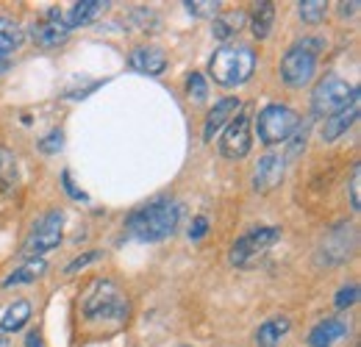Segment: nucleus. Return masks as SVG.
Wrapping results in <instances>:
<instances>
[{"label":"nucleus","instance_id":"f257e3e1","mask_svg":"<svg viewBox=\"0 0 361 347\" xmlns=\"http://www.w3.org/2000/svg\"><path fill=\"white\" fill-rule=\"evenodd\" d=\"M180 222V203L173 197H156L145 206L134 209L128 219H126V228L128 233L134 236L136 242H164L176 233Z\"/></svg>","mask_w":361,"mask_h":347},{"label":"nucleus","instance_id":"f03ea898","mask_svg":"<svg viewBox=\"0 0 361 347\" xmlns=\"http://www.w3.org/2000/svg\"><path fill=\"white\" fill-rule=\"evenodd\" d=\"M81 317L87 322H109V325H123L131 314L128 295L111 281V278H94L81 292Z\"/></svg>","mask_w":361,"mask_h":347},{"label":"nucleus","instance_id":"7ed1b4c3","mask_svg":"<svg viewBox=\"0 0 361 347\" xmlns=\"http://www.w3.org/2000/svg\"><path fill=\"white\" fill-rule=\"evenodd\" d=\"M209 73L220 87H242L256 73V50L250 44L226 42L214 50L209 61Z\"/></svg>","mask_w":361,"mask_h":347},{"label":"nucleus","instance_id":"20e7f679","mask_svg":"<svg viewBox=\"0 0 361 347\" xmlns=\"http://www.w3.org/2000/svg\"><path fill=\"white\" fill-rule=\"evenodd\" d=\"M325 47L319 37H306L303 42L292 44L281 59V78L292 89H303L312 84L317 73V56Z\"/></svg>","mask_w":361,"mask_h":347},{"label":"nucleus","instance_id":"39448f33","mask_svg":"<svg viewBox=\"0 0 361 347\" xmlns=\"http://www.w3.org/2000/svg\"><path fill=\"white\" fill-rule=\"evenodd\" d=\"M281 239V228L278 225H253L250 231H245L233 248H231V264L236 269H250L259 259H264L270 253V248Z\"/></svg>","mask_w":361,"mask_h":347},{"label":"nucleus","instance_id":"423d86ee","mask_svg":"<svg viewBox=\"0 0 361 347\" xmlns=\"http://www.w3.org/2000/svg\"><path fill=\"white\" fill-rule=\"evenodd\" d=\"M300 126V117L289 109V106H283V103H270V106H264L262 111H259V117H256V133H259V142L262 145H283L295 128Z\"/></svg>","mask_w":361,"mask_h":347},{"label":"nucleus","instance_id":"0eeeda50","mask_svg":"<svg viewBox=\"0 0 361 347\" xmlns=\"http://www.w3.org/2000/svg\"><path fill=\"white\" fill-rule=\"evenodd\" d=\"M64 236V214L61 212H47L42 217L31 225V233L23 242V256L28 259H42L45 253L56 250L61 245Z\"/></svg>","mask_w":361,"mask_h":347},{"label":"nucleus","instance_id":"6e6552de","mask_svg":"<svg viewBox=\"0 0 361 347\" xmlns=\"http://www.w3.org/2000/svg\"><path fill=\"white\" fill-rule=\"evenodd\" d=\"M356 87H350L345 78L339 75H325L312 92V114L319 120H328L331 114H336L339 109L348 106V100L353 97Z\"/></svg>","mask_w":361,"mask_h":347},{"label":"nucleus","instance_id":"1a4fd4ad","mask_svg":"<svg viewBox=\"0 0 361 347\" xmlns=\"http://www.w3.org/2000/svg\"><path fill=\"white\" fill-rule=\"evenodd\" d=\"M250 147H253V120H250V111L242 106L223 130L220 153L231 162H239L250 153Z\"/></svg>","mask_w":361,"mask_h":347},{"label":"nucleus","instance_id":"9d476101","mask_svg":"<svg viewBox=\"0 0 361 347\" xmlns=\"http://www.w3.org/2000/svg\"><path fill=\"white\" fill-rule=\"evenodd\" d=\"M353 248H356V231H353L350 222H342V225H336L325 236V242H322V259H325V264H339V261H345L353 253Z\"/></svg>","mask_w":361,"mask_h":347},{"label":"nucleus","instance_id":"9b49d317","mask_svg":"<svg viewBox=\"0 0 361 347\" xmlns=\"http://www.w3.org/2000/svg\"><path fill=\"white\" fill-rule=\"evenodd\" d=\"M359 114H361V95H359V87H356L353 97L348 100V106L339 109L336 114H331V117L322 123V139H325V142H336L339 136H345L348 130L356 126Z\"/></svg>","mask_w":361,"mask_h":347},{"label":"nucleus","instance_id":"f8f14e48","mask_svg":"<svg viewBox=\"0 0 361 347\" xmlns=\"http://www.w3.org/2000/svg\"><path fill=\"white\" fill-rule=\"evenodd\" d=\"M283 173H286V162L281 153H267L259 159L256 170H253V189L259 195H267L272 192L281 181H283Z\"/></svg>","mask_w":361,"mask_h":347},{"label":"nucleus","instance_id":"ddd939ff","mask_svg":"<svg viewBox=\"0 0 361 347\" xmlns=\"http://www.w3.org/2000/svg\"><path fill=\"white\" fill-rule=\"evenodd\" d=\"M31 37H34V42L39 44V47H56V44L64 42L70 37V31L61 23V8H47L45 17L34 23Z\"/></svg>","mask_w":361,"mask_h":347},{"label":"nucleus","instance_id":"4468645a","mask_svg":"<svg viewBox=\"0 0 361 347\" xmlns=\"http://www.w3.org/2000/svg\"><path fill=\"white\" fill-rule=\"evenodd\" d=\"M348 336V322L339 317H325L309 331V347H334Z\"/></svg>","mask_w":361,"mask_h":347},{"label":"nucleus","instance_id":"2eb2a0df","mask_svg":"<svg viewBox=\"0 0 361 347\" xmlns=\"http://www.w3.org/2000/svg\"><path fill=\"white\" fill-rule=\"evenodd\" d=\"M239 109H242L239 97H226V100L214 103V109L209 111V117H206V123H203V142H214L217 133L233 120V114H236Z\"/></svg>","mask_w":361,"mask_h":347},{"label":"nucleus","instance_id":"dca6fc26","mask_svg":"<svg viewBox=\"0 0 361 347\" xmlns=\"http://www.w3.org/2000/svg\"><path fill=\"white\" fill-rule=\"evenodd\" d=\"M128 64L142 75H161L167 70V56L159 47H136L128 56Z\"/></svg>","mask_w":361,"mask_h":347},{"label":"nucleus","instance_id":"f3484780","mask_svg":"<svg viewBox=\"0 0 361 347\" xmlns=\"http://www.w3.org/2000/svg\"><path fill=\"white\" fill-rule=\"evenodd\" d=\"M106 6H109V3H103V0H78V3H73L70 8L61 11V23H64L67 31L81 28V25H90L92 20H94Z\"/></svg>","mask_w":361,"mask_h":347},{"label":"nucleus","instance_id":"a211bd4d","mask_svg":"<svg viewBox=\"0 0 361 347\" xmlns=\"http://www.w3.org/2000/svg\"><path fill=\"white\" fill-rule=\"evenodd\" d=\"M20 44H23V28L8 17H0V75L8 70L11 56L14 50H20Z\"/></svg>","mask_w":361,"mask_h":347},{"label":"nucleus","instance_id":"6ab92c4d","mask_svg":"<svg viewBox=\"0 0 361 347\" xmlns=\"http://www.w3.org/2000/svg\"><path fill=\"white\" fill-rule=\"evenodd\" d=\"M272 23H275V3L272 0H259L250 8V31L256 39H267L272 34Z\"/></svg>","mask_w":361,"mask_h":347},{"label":"nucleus","instance_id":"aec40b11","mask_svg":"<svg viewBox=\"0 0 361 347\" xmlns=\"http://www.w3.org/2000/svg\"><path fill=\"white\" fill-rule=\"evenodd\" d=\"M289 331H292L289 317H272V319H267V322H262V325H259V331H256V345L259 347H278L281 345V339H283Z\"/></svg>","mask_w":361,"mask_h":347},{"label":"nucleus","instance_id":"412c9836","mask_svg":"<svg viewBox=\"0 0 361 347\" xmlns=\"http://www.w3.org/2000/svg\"><path fill=\"white\" fill-rule=\"evenodd\" d=\"M28 319H31V303L28 300H14L0 317V334H17L28 325Z\"/></svg>","mask_w":361,"mask_h":347},{"label":"nucleus","instance_id":"4be33fe9","mask_svg":"<svg viewBox=\"0 0 361 347\" xmlns=\"http://www.w3.org/2000/svg\"><path fill=\"white\" fill-rule=\"evenodd\" d=\"M47 269L45 259H28L23 267H17L11 275H6L3 278V286L8 289V286H23V284H34L37 278H42Z\"/></svg>","mask_w":361,"mask_h":347},{"label":"nucleus","instance_id":"5701e85b","mask_svg":"<svg viewBox=\"0 0 361 347\" xmlns=\"http://www.w3.org/2000/svg\"><path fill=\"white\" fill-rule=\"evenodd\" d=\"M242 23H245V14L242 11H226V14H217L214 20H212V34L217 37V39H231V37H236L239 31H242Z\"/></svg>","mask_w":361,"mask_h":347},{"label":"nucleus","instance_id":"b1692460","mask_svg":"<svg viewBox=\"0 0 361 347\" xmlns=\"http://www.w3.org/2000/svg\"><path fill=\"white\" fill-rule=\"evenodd\" d=\"M20 183V164L8 147H0V189L11 192Z\"/></svg>","mask_w":361,"mask_h":347},{"label":"nucleus","instance_id":"393cba45","mask_svg":"<svg viewBox=\"0 0 361 347\" xmlns=\"http://www.w3.org/2000/svg\"><path fill=\"white\" fill-rule=\"evenodd\" d=\"M298 14L306 25H319L328 14V3L325 0H300L298 3Z\"/></svg>","mask_w":361,"mask_h":347},{"label":"nucleus","instance_id":"a878e982","mask_svg":"<svg viewBox=\"0 0 361 347\" xmlns=\"http://www.w3.org/2000/svg\"><path fill=\"white\" fill-rule=\"evenodd\" d=\"M306 142H309V126H298L295 133L283 142V145H286V156H283V162H289V159L300 156V153L306 150Z\"/></svg>","mask_w":361,"mask_h":347},{"label":"nucleus","instance_id":"bb28decb","mask_svg":"<svg viewBox=\"0 0 361 347\" xmlns=\"http://www.w3.org/2000/svg\"><path fill=\"white\" fill-rule=\"evenodd\" d=\"M183 6H186V11H189L192 17H212V20H214V17L220 14V6H223V3H220V0H186Z\"/></svg>","mask_w":361,"mask_h":347},{"label":"nucleus","instance_id":"cd10ccee","mask_svg":"<svg viewBox=\"0 0 361 347\" xmlns=\"http://www.w3.org/2000/svg\"><path fill=\"white\" fill-rule=\"evenodd\" d=\"M186 92H189L195 100H206L209 84H206V78H203L200 73H189V78H186Z\"/></svg>","mask_w":361,"mask_h":347},{"label":"nucleus","instance_id":"c85d7f7f","mask_svg":"<svg viewBox=\"0 0 361 347\" xmlns=\"http://www.w3.org/2000/svg\"><path fill=\"white\" fill-rule=\"evenodd\" d=\"M348 189H350V206H353V212H359L361 209V164L359 162L353 164V173H350Z\"/></svg>","mask_w":361,"mask_h":347},{"label":"nucleus","instance_id":"c756f323","mask_svg":"<svg viewBox=\"0 0 361 347\" xmlns=\"http://www.w3.org/2000/svg\"><path fill=\"white\" fill-rule=\"evenodd\" d=\"M359 300V284H350V286H342L339 292H336V308H348V305H353Z\"/></svg>","mask_w":361,"mask_h":347},{"label":"nucleus","instance_id":"7c9ffc66","mask_svg":"<svg viewBox=\"0 0 361 347\" xmlns=\"http://www.w3.org/2000/svg\"><path fill=\"white\" fill-rule=\"evenodd\" d=\"M61 147H64V133H61L59 128L50 130L45 139L39 142V150H42V153H59Z\"/></svg>","mask_w":361,"mask_h":347},{"label":"nucleus","instance_id":"2f4dec72","mask_svg":"<svg viewBox=\"0 0 361 347\" xmlns=\"http://www.w3.org/2000/svg\"><path fill=\"white\" fill-rule=\"evenodd\" d=\"M100 259V250H90V253H84V256H78V259H73L67 267H64V272L67 275H75L78 269H84L87 264H92V261H97Z\"/></svg>","mask_w":361,"mask_h":347},{"label":"nucleus","instance_id":"473e14b6","mask_svg":"<svg viewBox=\"0 0 361 347\" xmlns=\"http://www.w3.org/2000/svg\"><path fill=\"white\" fill-rule=\"evenodd\" d=\"M61 186H64V192H67V195H70L73 200H84V203L90 200V195H87V192L75 189V183H73V178H70V173H67V170L61 173Z\"/></svg>","mask_w":361,"mask_h":347},{"label":"nucleus","instance_id":"72a5a7b5","mask_svg":"<svg viewBox=\"0 0 361 347\" xmlns=\"http://www.w3.org/2000/svg\"><path fill=\"white\" fill-rule=\"evenodd\" d=\"M206 231H209V219L195 217L192 228H189V236H192V239H203V236H206Z\"/></svg>","mask_w":361,"mask_h":347},{"label":"nucleus","instance_id":"f704fd0d","mask_svg":"<svg viewBox=\"0 0 361 347\" xmlns=\"http://www.w3.org/2000/svg\"><path fill=\"white\" fill-rule=\"evenodd\" d=\"M359 11V0H350V3H339V14L342 17H353Z\"/></svg>","mask_w":361,"mask_h":347},{"label":"nucleus","instance_id":"c9c22d12","mask_svg":"<svg viewBox=\"0 0 361 347\" xmlns=\"http://www.w3.org/2000/svg\"><path fill=\"white\" fill-rule=\"evenodd\" d=\"M25 347H45L42 336H39V331H31V334L25 336Z\"/></svg>","mask_w":361,"mask_h":347},{"label":"nucleus","instance_id":"e433bc0d","mask_svg":"<svg viewBox=\"0 0 361 347\" xmlns=\"http://www.w3.org/2000/svg\"><path fill=\"white\" fill-rule=\"evenodd\" d=\"M0 347H8V339H3V336H0Z\"/></svg>","mask_w":361,"mask_h":347}]
</instances>
